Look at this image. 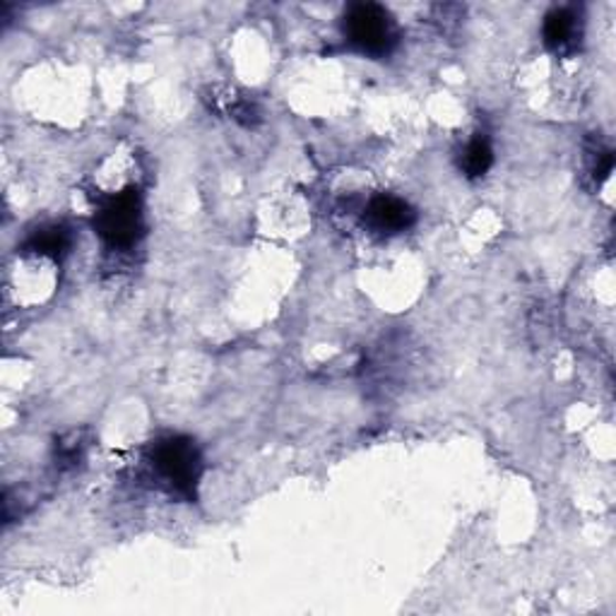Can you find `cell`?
Segmentation results:
<instances>
[{
  "label": "cell",
  "mask_w": 616,
  "mask_h": 616,
  "mask_svg": "<svg viewBox=\"0 0 616 616\" xmlns=\"http://www.w3.org/2000/svg\"><path fill=\"white\" fill-rule=\"evenodd\" d=\"M24 249H27V253L59 260L67 253V249H71V231H67L63 225L41 227L30 239H27Z\"/></svg>",
  "instance_id": "obj_6"
},
{
  "label": "cell",
  "mask_w": 616,
  "mask_h": 616,
  "mask_svg": "<svg viewBox=\"0 0 616 616\" xmlns=\"http://www.w3.org/2000/svg\"><path fill=\"white\" fill-rule=\"evenodd\" d=\"M491 164H494V149H491V143L484 138V135H474V138L462 149L460 169L464 171V176H470V179H479V176H484L491 169Z\"/></svg>",
  "instance_id": "obj_7"
},
{
  "label": "cell",
  "mask_w": 616,
  "mask_h": 616,
  "mask_svg": "<svg viewBox=\"0 0 616 616\" xmlns=\"http://www.w3.org/2000/svg\"><path fill=\"white\" fill-rule=\"evenodd\" d=\"M364 219L378 234H398V231L413 227L415 210L403 198L383 194L366 205Z\"/></svg>",
  "instance_id": "obj_4"
},
{
  "label": "cell",
  "mask_w": 616,
  "mask_h": 616,
  "mask_svg": "<svg viewBox=\"0 0 616 616\" xmlns=\"http://www.w3.org/2000/svg\"><path fill=\"white\" fill-rule=\"evenodd\" d=\"M544 44L554 53H571L581 41V18L571 8H554L542 24Z\"/></svg>",
  "instance_id": "obj_5"
},
{
  "label": "cell",
  "mask_w": 616,
  "mask_h": 616,
  "mask_svg": "<svg viewBox=\"0 0 616 616\" xmlns=\"http://www.w3.org/2000/svg\"><path fill=\"white\" fill-rule=\"evenodd\" d=\"M94 231L112 249H128L138 241L145 231L143 198L138 190L128 188L104 200L94 212Z\"/></svg>",
  "instance_id": "obj_2"
},
{
  "label": "cell",
  "mask_w": 616,
  "mask_h": 616,
  "mask_svg": "<svg viewBox=\"0 0 616 616\" xmlns=\"http://www.w3.org/2000/svg\"><path fill=\"white\" fill-rule=\"evenodd\" d=\"M342 32H345L349 44L357 49L364 56H388L393 51L395 41H398V30L386 8L376 3H357L345 12V22H342Z\"/></svg>",
  "instance_id": "obj_3"
},
{
  "label": "cell",
  "mask_w": 616,
  "mask_h": 616,
  "mask_svg": "<svg viewBox=\"0 0 616 616\" xmlns=\"http://www.w3.org/2000/svg\"><path fill=\"white\" fill-rule=\"evenodd\" d=\"M149 464L159 477V484L167 487L171 494L194 497L196 484L202 472V460L196 443L186 436L159 438L149 448Z\"/></svg>",
  "instance_id": "obj_1"
}]
</instances>
